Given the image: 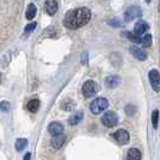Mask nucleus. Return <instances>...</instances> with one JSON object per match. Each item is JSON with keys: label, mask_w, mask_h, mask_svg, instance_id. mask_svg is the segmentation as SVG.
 I'll return each instance as SVG.
<instances>
[{"label": "nucleus", "mask_w": 160, "mask_h": 160, "mask_svg": "<svg viewBox=\"0 0 160 160\" xmlns=\"http://www.w3.org/2000/svg\"><path fill=\"white\" fill-rule=\"evenodd\" d=\"M92 18V12L88 8H78L70 10L64 17L63 24L68 29H78L86 25Z\"/></svg>", "instance_id": "1"}, {"label": "nucleus", "mask_w": 160, "mask_h": 160, "mask_svg": "<svg viewBox=\"0 0 160 160\" xmlns=\"http://www.w3.org/2000/svg\"><path fill=\"white\" fill-rule=\"evenodd\" d=\"M108 107V101L105 98H98L90 104V111L94 114H99Z\"/></svg>", "instance_id": "2"}, {"label": "nucleus", "mask_w": 160, "mask_h": 160, "mask_svg": "<svg viewBox=\"0 0 160 160\" xmlns=\"http://www.w3.org/2000/svg\"><path fill=\"white\" fill-rule=\"evenodd\" d=\"M118 116H117V113L112 112V111H108V112H106L101 117V123L104 124L105 127H107V128H113L114 125H117L118 124Z\"/></svg>", "instance_id": "3"}, {"label": "nucleus", "mask_w": 160, "mask_h": 160, "mask_svg": "<svg viewBox=\"0 0 160 160\" xmlns=\"http://www.w3.org/2000/svg\"><path fill=\"white\" fill-rule=\"evenodd\" d=\"M98 90H99V87L94 81H87L82 87V94L84 98H90L96 94Z\"/></svg>", "instance_id": "4"}, {"label": "nucleus", "mask_w": 160, "mask_h": 160, "mask_svg": "<svg viewBox=\"0 0 160 160\" xmlns=\"http://www.w3.org/2000/svg\"><path fill=\"white\" fill-rule=\"evenodd\" d=\"M149 82H151V84H152V88L154 92H159L160 90V75L158 70H155V69H153L149 71Z\"/></svg>", "instance_id": "5"}, {"label": "nucleus", "mask_w": 160, "mask_h": 160, "mask_svg": "<svg viewBox=\"0 0 160 160\" xmlns=\"http://www.w3.org/2000/svg\"><path fill=\"white\" fill-rule=\"evenodd\" d=\"M140 16H141V8L138 6H130L124 13L125 21H132Z\"/></svg>", "instance_id": "6"}, {"label": "nucleus", "mask_w": 160, "mask_h": 160, "mask_svg": "<svg viewBox=\"0 0 160 160\" xmlns=\"http://www.w3.org/2000/svg\"><path fill=\"white\" fill-rule=\"evenodd\" d=\"M114 138L117 140V142L120 144H127L130 140V136H129V132L124 129H119L114 132Z\"/></svg>", "instance_id": "7"}, {"label": "nucleus", "mask_w": 160, "mask_h": 160, "mask_svg": "<svg viewBox=\"0 0 160 160\" xmlns=\"http://www.w3.org/2000/svg\"><path fill=\"white\" fill-rule=\"evenodd\" d=\"M45 11L49 16L56 15V12L58 11V1L57 0H46V2H45Z\"/></svg>", "instance_id": "8"}, {"label": "nucleus", "mask_w": 160, "mask_h": 160, "mask_svg": "<svg viewBox=\"0 0 160 160\" xmlns=\"http://www.w3.org/2000/svg\"><path fill=\"white\" fill-rule=\"evenodd\" d=\"M63 131H64V127H63L60 123H58V122L51 123L49 127H48V132H49L52 136L60 135V134H63Z\"/></svg>", "instance_id": "9"}, {"label": "nucleus", "mask_w": 160, "mask_h": 160, "mask_svg": "<svg viewBox=\"0 0 160 160\" xmlns=\"http://www.w3.org/2000/svg\"><path fill=\"white\" fill-rule=\"evenodd\" d=\"M65 141H66V137H65L63 134H60V135L53 136V138L51 140V144H52V147H53L54 149H59L60 147L64 146Z\"/></svg>", "instance_id": "10"}, {"label": "nucleus", "mask_w": 160, "mask_h": 160, "mask_svg": "<svg viewBox=\"0 0 160 160\" xmlns=\"http://www.w3.org/2000/svg\"><path fill=\"white\" fill-rule=\"evenodd\" d=\"M130 53L135 57L137 60L143 62V60L147 59V54L144 53L142 49H140V48L136 47V46H131V47H130Z\"/></svg>", "instance_id": "11"}, {"label": "nucleus", "mask_w": 160, "mask_h": 160, "mask_svg": "<svg viewBox=\"0 0 160 160\" xmlns=\"http://www.w3.org/2000/svg\"><path fill=\"white\" fill-rule=\"evenodd\" d=\"M148 23L147 22H144V21H140V22H137L135 24V28H134V32L135 34L137 35H143L144 32L148 30Z\"/></svg>", "instance_id": "12"}, {"label": "nucleus", "mask_w": 160, "mask_h": 160, "mask_svg": "<svg viewBox=\"0 0 160 160\" xmlns=\"http://www.w3.org/2000/svg\"><path fill=\"white\" fill-rule=\"evenodd\" d=\"M119 83H120V78L118 76H116V75L108 76V77H106V80H105V84H106L108 88H116Z\"/></svg>", "instance_id": "13"}, {"label": "nucleus", "mask_w": 160, "mask_h": 160, "mask_svg": "<svg viewBox=\"0 0 160 160\" xmlns=\"http://www.w3.org/2000/svg\"><path fill=\"white\" fill-rule=\"evenodd\" d=\"M122 35L125 36L127 39H129V40L131 41V42H134V43H142V39H141L137 34H135V32H122Z\"/></svg>", "instance_id": "14"}, {"label": "nucleus", "mask_w": 160, "mask_h": 160, "mask_svg": "<svg viewBox=\"0 0 160 160\" xmlns=\"http://www.w3.org/2000/svg\"><path fill=\"white\" fill-rule=\"evenodd\" d=\"M27 108H28V111H30L32 113L38 112L39 108H40V101H39L38 99H32V100H30V101L28 102Z\"/></svg>", "instance_id": "15"}, {"label": "nucleus", "mask_w": 160, "mask_h": 160, "mask_svg": "<svg viewBox=\"0 0 160 160\" xmlns=\"http://www.w3.org/2000/svg\"><path fill=\"white\" fill-rule=\"evenodd\" d=\"M127 160H141V152L136 148H131L128 152Z\"/></svg>", "instance_id": "16"}, {"label": "nucleus", "mask_w": 160, "mask_h": 160, "mask_svg": "<svg viewBox=\"0 0 160 160\" xmlns=\"http://www.w3.org/2000/svg\"><path fill=\"white\" fill-rule=\"evenodd\" d=\"M83 119V112H77L75 113V114H72L71 117L69 118V124L70 125H76V124H78L81 123V120Z\"/></svg>", "instance_id": "17"}, {"label": "nucleus", "mask_w": 160, "mask_h": 160, "mask_svg": "<svg viewBox=\"0 0 160 160\" xmlns=\"http://www.w3.org/2000/svg\"><path fill=\"white\" fill-rule=\"evenodd\" d=\"M35 15H36V8H35V5H34V4H30V5L28 6V8H27L25 18L30 21V19H32V18L35 17Z\"/></svg>", "instance_id": "18"}, {"label": "nucleus", "mask_w": 160, "mask_h": 160, "mask_svg": "<svg viewBox=\"0 0 160 160\" xmlns=\"http://www.w3.org/2000/svg\"><path fill=\"white\" fill-rule=\"evenodd\" d=\"M27 144H28V140L27 138H18L16 141V149L19 152V151H23L24 148L27 147Z\"/></svg>", "instance_id": "19"}, {"label": "nucleus", "mask_w": 160, "mask_h": 160, "mask_svg": "<svg viewBox=\"0 0 160 160\" xmlns=\"http://www.w3.org/2000/svg\"><path fill=\"white\" fill-rule=\"evenodd\" d=\"M158 122H159V111L154 110L152 113V124L154 129L158 128Z\"/></svg>", "instance_id": "20"}, {"label": "nucleus", "mask_w": 160, "mask_h": 160, "mask_svg": "<svg viewBox=\"0 0 160 160\" xmlns=\"http://www.w3.org/2000/svg\"><path fill=\"white\" fill-rule=\"evenodd\" d=\"M142 45L144 47H149L152 45V35L151 34H146L142 38Z\"/></svg>", "instance_id": "21"}, {"label": "nucleus", "mask_w": 160, "mask_h": 160, "mask_svg": "<svg viewBox=\"0 0 160 160\" xmlns=\"http://www.w3.org/2000/svg\"><path fill=\"white\" fill-rule=\"evenodd\" d=\"M73 101L72 100H66V101H64L63 102V105H62V107H63V110H66V111H70V110H72L73 108Z\"/></svg>", "instance_id": "22"}, {"label": "nucleus", "mask_w": 160, "mask_h": 160, "mask_svg": "<svg viewBox=\"0 0 160 160\" xmlns=\"http://www.w3.org/2000/svg\"><path fill=\"white\" fill-rule=\"evenodd\" d=\"M135 111H136V107H135L134 105H128V106L125 107V112L128 113L129 116H132V114L135 113Z\"/></svg>", "instance_id": "23"}, {"label": "nucleus", "mask_w": 160, "mask_h": 160, "mask_svg": "<svg viewBox=\"0 0 160 160\" xmlns=\"http://www.w3.org/2000/svg\"><path fill=\"white\" fill-rule=\"evenodd\" d=\"M36 25L38 24L35 23V22H32V23H30V24H28L27 27H25V29H24V32H32L35 28H36Z\"/></svg>", "instance_id": "24"}, {"label": "nucleus", "mask_w": 160, "mask_h": 160, "mask_svg": "<svg viewBox=\"0 0 160 160\" xmlns=\"http://www.w3.org/2000/svg\"><path fill=\"white\" fill-rule=\"evenodd\" d=\"M8 108H10V104L8 101H2L1 102V111H8Z\"/></svg>", "instance_id": "25"}, {"label": "nucleus", "mask_w": 160, "mask_h": 160, "mask_svg": "<svg viewBox=\"0 0 160 160\" xmlns=\"http://www.w3.org/2000/svg\"><path fill=\"white\" fill-rule=\"evenodd\" d=\"M87 63V53H83L82 54V64H86Z\"/></svg>", "instance_id": "26"}, {"label": "nucleus", "mask_w": 160, "mask_h": 160, "mask_svg": "<svg viewBox=\"0 0 160 160\" xmlns=\"http://www.w3.org/2000/svg\"><path fill=\"white\" fill-rule=\"evenodd\" d=\"M30 157H32V154L28 152L25 155H24V158H23V160H30Z\"/></svg>", "instance_id": "27"}, {"label": "nucleus", "mask_w": 160, "mask_h": 160, "mask_svg": "<svg viewBox=\"0 0 160 160\" xmlns=\"http://www.w3.org/2000/svg\"><path fill=\"white\" fill-rule=\"evenodd\" d=\"M147 2H151V0H147Z\"/></svg>", "instance_id": "28"}]
</instances>
